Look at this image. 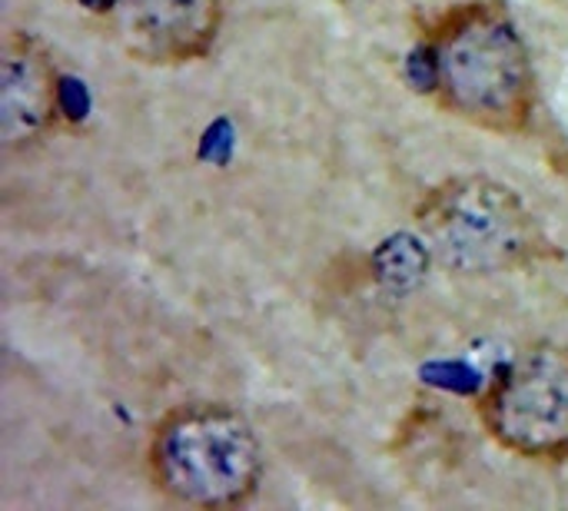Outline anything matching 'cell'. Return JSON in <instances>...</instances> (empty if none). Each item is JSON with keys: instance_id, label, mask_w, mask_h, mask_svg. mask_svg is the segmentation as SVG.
<instances>
[{"instance_id": "obj_2", "label": "cell", "mask_w": 568, "mask_h": 511, "mask_svg": "<svg viewBox=\"0 0 568 511\" xmlns=\"http://www.w3.org/2000/svg\"><path fill=\"white\" fill-rule=\"evenodd\" d=\"M146 469L173 505L240 509L260 492L266 456L243 412L223 402H186L153 426Z\"/></svg>"}, {"instance_id": "obj_4", "label": "cell", "mask_w": 568, "mask_h": 511, "mask_svg": "<svg viewBox=\"0 0 568 511\" xmlns=\"http://www.w3.org/2000/svg\"><path fill=\"white\" fill-rule=\"evenodd\" d=\"M486 436L539 466L568 462V349L532 343L519 349L486 386L479 399Z\"/></svg>"}, {"instance_id": "obj_5", "label": "cell", "mask_w": 568, "mask_h": 511, "mask_svg": "<svg viewBox=\"0 0 568 511\" xmlns=\"http://www.w3.org/2000/svg\"><path fill=\"white\" fill-rule=\"evenodd\" d=\"M106 13L126 57L146 67H183L216 47L226 0H110Z\"/></svg>"}, {"instance_id": "obj_6", "label": "cell", "mask_w": 568, "mask_h": 511, "mask_svg": "<svg viewBox=\"0 0 568 511\" xmlns=\"http://www.w3.org/2000/svg\"><path fill=\"white\" fill-rule=\"evenodd\" d=\"M60 116V73L50 50L23 30L3 37L0 53V143L27 150Z\"/></svg>"}, {"instance_id": "obj_3", "label": "cell", "mask_w": 568, "mask_h": 511, "mask_svg": "<svg viewBox=\"0 0 568 511\" xmlns=\"http://www.w3.org/2000/svg\"><path fill=\"white\" fill-rule=\"evenodd\" d=\"M413 219L433 256L463 276L529 269L552 253L532 206L513 186L479 173L429 186Z\"/></svg>"}, {"instance_id": "obj_1", "label": "cell", "mask_w": 568, "mask_h": 511, "mask_svg": "<svg viewBox=\"0 0 568 511\" xmlns=\"http://www.w3.org/2000/svg\"><path fill=\"white\" fill-rule=\"evenodd\" d=\"M419 86L449 116L499 136L532 126L539 83L532 50L503 0H466L426 23Z\"/></svg>"}]
</instances>
